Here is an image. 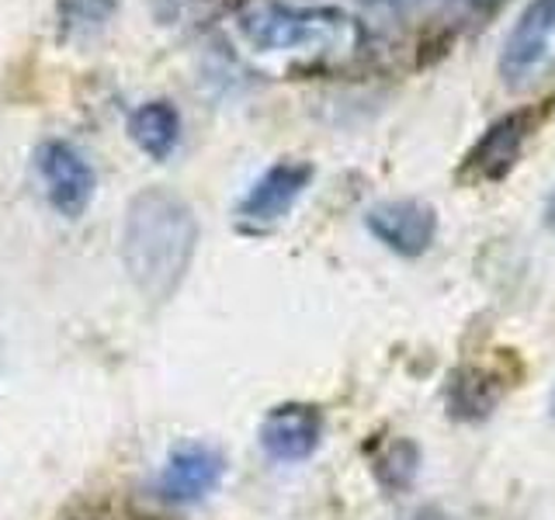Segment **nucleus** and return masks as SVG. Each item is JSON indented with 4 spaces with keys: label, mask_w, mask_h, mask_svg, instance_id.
Returning <instances> with one entry per match:
<instances>
[{
    "label": "nucleus",
    "mask_w": 555,
    "mask_h": 520,
    "mask_svg": "<svg viewBox=\"0 0 555 520\" xmlns=\"http://www.w3.org/2000/svg\"><path fill=\"white\" fill-rule=\"evenodd\" d=\"M198 250V219L178 191L146 187L132 195L121 225V264L150 302H167L191 271Z\"/></svg>",
    "instance_id": "obj_1"
},
{
    "label": "nucleus",
    "mask_w": 555,
    "mask_h": 520,
    "mask_svg": "<svg viewBox=\"0 0 555 520\" xmlns=\"http://www.w3.org/2000/svg\"><path fill=\"white\" fill-rule=\"evenodd\" d=\"M243 42L257 52H288L302 46H358L361 28L340 8L254 4L236 17Z\"/></svg>",
    "instance_id": "obj_2"
},
{
    "label": "nucleus",
    "mask_w": 555,
    "mask_h": 520,
    "mask_svg": "<svg viewBox=\"0 0 555 520\" xmlns=\"http://www.w3.org/2000/svg\"><path fill=\"white\" fill-rule=\"evenodd\" d=\"M225 476V458L208 444H181L170 451L156 493L167 503H198L216 490Z\"/></svg>",
    "instance_id": "obj_8"
},
{
    "label": "nucleus",
    "mask_w": 555,
    "mask_h": 520,
    "mask_svg": "<svg viewBox=\"0 0 555 520\" xmlns=\"http://www.w3.org/2000/svg\"><path fill=\"white\" fill-rule=\"evenodd\" d=\"M552 35H555V0H528L525 11L517 14L507 42H503V56H500L503 77L507 80L528 77L545 60Z\"/></svg>",
    "instance_id": "obj_9"
},
{
    "label": "nucleus",
    "mask_w": 555,
    "mask_h": 520,
    "mask_svg": "<svg viewBox=\"0 0 555 520\" xmlns=\"http://www.w3.org/2000/svg\"><path fill=\"white\" fill-rule=\"evenodd\" d=\"M126 129L150 160H167L181 143V112L170 101H146L129 115Z\"/></svg>",
    "instance_id": "obj_10"
},
{
    "label": "nucleus",
    "mask_w": 555,
    "mask_h": 520,
    "mask_svg": "<svg viewBox=\"0 0 555 520\" xmlns=\"http://www.w3.org/2000/svg\"><path fill=\"white\" fill-rule=\"evenodd\" d=\"M372 472L386 493H406L421 472V447L410 438H392L372 455Z\"/></svg>",
    "instance_id": "obj_12"
},
{
    "label": "nucleus",
    "mask_w": 555,
    "mask_h": 520,
    "mask_svg": "<svg viewBox=\"0 0 555 520\" xmlns=\"http://www.w3.org/2000/svg\"><path fill=\"white\" fill-rule=\"evenodd\" d=\"M538 129V112L534 108H517L496 118L486 129L476 146L465 153V160L459 167V178L468 184H496L517 167L520 153H525L531 132Z\"/></svg>",
    "instance_id": "obj_4"
},
{
    "label": "nucleus",
    "mask_w": 555,
    "mask_h": 520,
    "mask_svg": "<svg viewBox=\"0 0 555 520\" xmlns=\"http://www.w3.org/2000/svg\"><path fill=\"white\" fill-rule=\"evenodd\" d=\"M500 403V386L490 372L459 368L448 378V416L455 420H486Z\"/></svg>",
    "instance_id": "obj_11"
},
{
    "label": "nucleus",
    "mask_w": 555,
    "mask_h": 520,
    "mask_svg": "<svg viewBox=\"0 0 555 520\" xmlns=\"http://www.w3.org/2000/svg\"><path fill=\"white\" fill-rule=\"evenodd\" d=\"M416 520H444L438 507H424L421 514H416Z\"/></svg>",
    "instance_id": "obj_16"
},
{
    "label": "nucleus",
    "mask_w": 555,
    "mask_h": 520,
    "mask_svg": "<svg viewBox=\"0 0 555 520\" xmlns=\"http://www.w3.org/2000/svg\"><path fill=\"white\" fill-rule=\"evenodd\" d=\"M448 4H459V8H468V11H479V8H493L496 0H448Z\"/></svg>",
    "instance_id": "obj_14"
},
{
    "label": "nucleus",
    "mask_w": 555,
    "mask_h": 520,
    "mask_svg": "<svg viewBox=\"0 0 555 520\" xmlns=\"http://www.w3.org/2000/svg\"><path fill=\"white\" fill-rule=\"evenodd\" d=\"M545 225L555 233V187H552V195H548V202H545Z\"/></svg>",
    "instance_id": "obj_15"
},
{
    "label": "nucleus",
    "mask_w": 555,
    "mask_h": 520,
    "mask_svg": "<svg viewBox=\"0 0 555 520\" xmlns=\"http://www.w3.org/2000/svg\"><path fill=\"white\" fill-rule=\"evenodd\" d=\"M317 170L306 160H278L250 184L247 195L240 198L236 216L247 225H271L292 212V205L302 198Z\"/></svg>",
    "instance_id": "obj_6"
},
{
    "label": "nucleus",
    "mask_w": 555,
    "mask_h": 520,
    "mask_svg": "<svg viewBox=\"0 0 555 520\" xmlns=\"http://www.w3.org/2000/svg\"><path fill=\"white\" fill-rule=\"evenodd\" d=\"M264 455L274 461H306L323 441V416L309 403H282L264 413L257 430Z\"/></svg>",
    "instance_id": "obj_7"
},
{
    "label": "nucleus",
    "mask_w": 555,
    "mask_h": 520,
    "mask_svg": "<svg viewBox=\"0 0 555 520\" xmlns=\"http://www.w3.org/2000/svg\"><path fill=\"white\" fill-rule=\"evenodd\" d=\"M35 178H39L46 202L63 219H80L98 195V173L91 160L66 139H42L31 153Z\"/></svg>",
    "instance_id": "obj_3"
},
{
    "label": "nucleus",
    "mask_w": 555,
    "mask_h": 520,
    "mask_svg": "<svg viewBox=\"0 0 555 520\" xmlns=\"http://www.w3.org/2000/svg\"><path fill=\"white\" fill-rule=\"evenodd\" d=\"M118 0H56L60 28L66 39H91L112 22Z\"/></svg>",
    "instance_id": "obj_13"
},
{
    "label": "nucleus",
    "mask_w": 555,
    "mask_h": 520,
    "mask_svg": "<svg viewBox=\"0 0 555 520\" xmlns=\"http://www.w3.org/2000/svg\"><path fill=\"white\" fill-rule=\"evenodd\" d=\"M369 230L396 257H424L438 239V208L424 198H389L364 212Z\"/></svg>",
    "instance_id": "obj_5"
}]
</instances>
